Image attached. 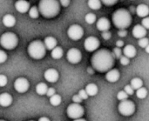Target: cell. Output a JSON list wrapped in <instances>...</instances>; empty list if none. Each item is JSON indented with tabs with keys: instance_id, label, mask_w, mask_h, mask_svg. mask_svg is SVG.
I'll return each mask as SVG.
<instances>
[{
	"instance_id": "bcb514c9",
	"label": "cell",
	"mask_w": 149,
	"mask_h": 121,
	"mask_svg": "<svg viewBox=\"0 0 149 121\" xmlns=\"http://www.w3.org/2000/svg\"><path fill=\"white\" fill-rule=\"evenodd\" d=\"M116 45H117V47H118V48L122 47V46L124 45V42H123V41H121V40H118V41L116 42Z\"/></svg>"
},
{
	"instance_id": "ac0fdd59",
	"label": "cell",
	"mask_w": 149,
	"mask_h": 121,
	"mask_svg": "<svg viewBox=\"0 0 149 121\" xmlns=\"http://www.w3.org/2000/svg\"><path fill=\"white\" fill-rule=\"evenodd\" d=\"M3 24L8 28L13 27L16 24V18L10 14H6L3 17Z\"/></svg>"
},
{
	"instance_id": "8fae6325",
	"label": "cell",
	"mask_w": 149,
	"mask_h": 121,
	"mask_svg": "<svg viewBox=\"0 0 149 121\" xmlns=\"http://www.w3.org/2000/svg\"><path fill=\"white\" fill-rule=\"evenodd\" d=\"M84 46L87 51H95L100 46V40L95 37H89L85 40Z\"/></svg>"
},
{
	"instance_id": "8992f818",
	"label": "cell",
	"mask_w": 149,
	"mask_h": 121,
	"mask_svg": "<svg viewBox=\"0 0 149 121\" xmlns=\"http://www.w3.org/2000/svg\"><path fill=\"white\" fill-rule=\"evenodd\" d=\"M66 113L70 119H72V120L81 119V117L84 115V108L79 104L73 103L68 106Z\"/></svg>"
},
{
	"instance_id": "1f68e13d",
	"label": "cell",
	"mask_w": 149,
	"mask_h": 121,
	"mask_svg": "<svg viewBox=\"0 0 149 121\" xmlns=\"http://www.w3.org/2000/svg\"><path fill=\"white\" fill-rule=\"evenodd\" d=\"M139 45L141 47V48H146L149 44L148 39L147 38H142L141 39H139V42H138Z\"/></svg>"
},
{
	"instance_id": "836d02e7",
	"label": "cell",
	"mask_w": 149,
	"mask_h": 121,
	"mask_svg": "<svg viewBox=\"0 0 149 121\" xmlns=\"http://www.w3.org/2000/svg\"><path fill=\"white\" fill-rule=\"evenodd\" d=\"M100 1L107 6H112V5H114L115 3H117V2L119 0H100Z\"/></svg>"
},
{
	"instance_id": "f35d334b",
	"label": "cell",
	"mask_w": 149,
	"mask_h": 121,
	"mask_svg": "<svg viewBox=\"0 0 149 121\" xmlns=\"http://www.w3.org/2000/svg\"><path fill=\"white\" fill-rule=\"evenodd\" d=\"M141 25L147 30L149 29V17H146L142 19V22H141Z\"/></svg>"
},
{
	"instance_id": "f1b7e54d",
	"label": "cell",
	"mask_w": 149,
	"mask_h": 121,
	"mask_svg": "<svg viewBox=\"0 0 149 121\" xmlns=\"http://www.w3.org/2000/svg\"><path fill=\"white\" fill-rule=\"evenodd\" d=\"M136 96L141 99H145L148 96V90L146 88H144V87H141V88L138 89L136 91Z\"/></svg>"
},
{
	"instance_id": "484cf974",
	"label": "cell",
	"mask_w": 149,
	"mask_h": 121,
	"mask_svg": "<svg viewBox=\"0 0 149 121\" xmlns=\"http://www.w3.org/2000/svg\"><path fill=\"white\" fill-rule=\"evenodd\" d=\"M88 6L92 10H99L101 7L100 0H88Z\"/></svg>"
},
{
	"instance_id": "f5cc1de1",
	"label": "cell",
	"mask_w": 149,
	"mask_h": 121,
	"mask_svg": "<svg viewBox=\"0 0 149 121\" xmlns=\"http://www.w3.org/2000/svg\"><path fill=\"white\" fill-rule=\"evenodd\" d=\"M30 121H33V120H30Z\"/></svg>"
},
{
	"instance_id": "4fadbf2b",
	"label": "cell",
	"mask_w": 149,
	"mask_h": 121,
	"mask_svg": "<svg viewBox=\"0 0 149 121\" xmlns=\"http://www.w3.org/2000/svg\"><path fill=\"white\" fill-rule=\"evenodd\" d=\"M16 10L20 13H25L30 10V3L26 0H18L15 3Z\"/></svg>"
},
{
	"instance_id": "d6a6232c",
	"label": "cell",
	"mask_w": 149,
	"mask_h": 121,
	"mask_svg": "<svg viewBox=\"0 0 149 121\" xmlns=\"http://www.w3.org/2000/svg\"><path fill=\"white\" fill-rule=\"evenodd\" d=\"M121 53H122L121 50H120V48H118V47L114 48V49H113V57H114V58H120V57H121Z\"/></svg>"
},
{
	"instance_id": "7bdbcfd3",
	"label": "cell",
	"mask_w": 149,
	"mask_h": 121,
	"mask_svg": "<svg viewBox=\"0 0 149 121\" xmlns=\"http://www.w3.org/2000/svg\"><path fill=\"white\" fill-rule=\"evenodd\" d=\"M54 94H56V91H55V89L54 88H48V90H47V92H46V95L48 96V97H52V96H53Z\"/></svg>"
},
{
	"instance_id": "d4e9b609",
	"label": "cell",
	"mask_w": 149,
	"mask_h": 121,
	"mask_svg": "<svg viewBox=\"0 0 149 121\" xmlns=\"http://www.w3.org/2000/svg\"><path fill=\"white\" fill-rule=\"evenodd\" d=\"M130 86L133 87L134 90H136V91H137L138 89H140V88H141V87L143 86V82H142V80H141V79H139V78H134V79H133L131 80Z\"/></svg>"
},
{
	"instance_id": "b9f144b4",
	"label": "cell",
	"mask_w": 149,
	"mask_h": 121,
	"mask_svg": "<svg viewBox=\"0 0 149 121\" xmlns=\"http://www.w3.org/2000/svg\"><path fill=\"white\" fill-rule=\"evenodd\" d=\"M82 99L79 97V94H77V95H74L73 97H72V101L74 102V103H76V104H79V103H81L82 102Z\"/></svg>"
},
{
	"instance_id": "e0dca14e",
	"label": "cell",
	"mask_w": 149,
	"mask_h": 121,
	"mask_svg": "<svg viewBox=\"0 0 149 121\" xmlns=\"http://www.w3.org/2000/svg\"><path fill=\"white\" fill-rule=\"evenodd\" d=\"M12 103V97L9 93H2L0 94V106L3 107L10 106Z\"/></svg>"
},
{
	"instance_id": "4316f807",
	"label": "cell",
	"mask_w": 149,
	"mask_h": 121,
	"mask_svg": "<svg viewBox=\"0 0 149 121\" xmlns=\"http://www.w3.org/2000/svg\"><path fill=\"white\" fill-rule=\"evenodd\" d=\"M50 103L53 106H58L61 103V97L58 94H54L50 98Z\"/></svg>"
},
{
	"instance_id": "d590c367",
	"label": "cell",
	"mask_w": 149,
	"mask_h": 121,
	"mask_svg": "<svg viewBox=\"0 0 149 121\" xmlns=\"http://www.w3.org/2000/svg\"><path fill=\"white\" fill-rule=\"evenodd\" d=\"M124 91L126 92V93H127V95H133L134 92V90L133 89V87H132L130 85L126 86L125 88H124Z\"/></svg>"
},
{
	"instance_id": "f6af8a7d",
	"label": "cell",
	"mask_w": 149,
	"mask_h": 121,
	"mask_svg": "<svg viewBox=\"0 0 149 121\" xmlns=\"http://www.w3.org/2000/svg\"><path fill=\"white\" fill-rule=\"evenodd\" d=\"M127 31H125V29L120 30V31H118V35H119V37H120V38H124V37H126V36H127Z\"/></svg>"
},
{
	"instance_id": "c3c4849f",
	"label": "cell",
	"mask_w": 149,
	"mask_h": 121,
	"mask_svg": "<svg viewBox=\"0 0 149 121\" xmlns=\"http://www.w3.org/2000/svg\"><path fill=\"white\" fill-rule=\"evenodd\" d=\"M145 50H146V52H147V53H149V44L145 48Z\"/></svg>"
},
{
	"instance_id": "f546056e",
	"label": "cell",
	"mask_w": 149,
	"mask_h": 121,
	"mask_svg": "<svg viewBox=\"0 0 149 121\" xmlns=\"http://www.w3.org/2000/svg\"><path fill=\"white\" fill-rule=\"evenodd\" d=\"M85 19H86V22L87 24H93V23L96 22V19H97V18H96V15H94L93 13H88V14L86 15Z\"/></svg>"
},
{
	"instance_id": "5bb4252c",
	"label": "cell",
	"mask_w": 149,
	"mask_h": 121,
	"mask_svg": "<svg viewBox=\"0 0 149 121\" xmlns=\"http://www.w3.org/2000/svg\"><path fill=\"white\" fill-rule=\"evenodd\" d=\"M133 36L135 38H145L146 35H147V30L141 24H137L135 25L134 28H133Z\"/></svg>"
},
{
	"instance_id": "681fc988",
	"label": "cell",
	"mask_w": 149,
	"mask_h": 121,
	"mask_svg": "<svg viewBox=\"0 0 149 121\" xmlns=\"http://www.w3.org/2000/svg\"><path fill=\"white\" fill-rule=\"evenodd\" d=\"M74 121H86L84 119H78V120H74Z\"/></svg>"
},
{
	"instance_id": "52a82bcc",
	"label": "cell",
	"mask_w": 149,
	"mask_h": 121,
	"mask_svg": "<svg viewBox=\"0 0 149 121\" xmlns=\"http://www.w3.org/2000/svg\"><path fill=\"white\" fill-rule=\"evenodd\" d=\"M119 112L124 116H131L135 111V105L130 100H123L120 103L118 106Z\"/></svg>"
},
{
	"instance_id": "cb8c5ba5",
	"label": "cell",
	"mask_w": 149,
	"mask_h": 121,
	"mask_svg": "<svg viewBox=\"0 0 149 121\" xmlns=\"http://www.w3.org/2000/svg\"><path fill=\"white\" fill-rule=\"evenodd\" d=\"M47 90H48V87H47V85L45 84V83H39L36 86V92L38 95H45L46 94L47 92Z\"/></svg>"
},
{
	"instance_id": "ee69618b",
	"label": "cell",
	"mask_w": 149,
	"mask_h": 121,
	"mask_svg": "<svg viewBox=\"0 0 149 121\" xmlns=\"http://www.w3.org/2000/svg\"><path fill=\"white\" fill-rule=\"evenodd\" d=\"M59 3L63 7H67L70 4V0H59Z\"/></svg>"
},
{
	"instance_id": "74e56055",
	"label": "cell",
	"mask_w": 149,
	"mask_h": 121,
	"mask_svg": "<svg viewBox=\"0 0 149 121\" xmlns=\"http://www.w3.org/2000/svg\"><path fill=\"white\" fill-rule=\"evenodd\" d=\"M6 59H7V55H6V53H5L3 51L0 50V64L4 63V62L6 61Z\"/></svg>"
},
{
	"instance_id": "5b68a950",
	"label": "cell",
	"mask_w": 149,
	"mask_h": 121,
	"mask_svg": "<svg viewBox=\"0 0 149 121\" xmlns=\"http://www.w3.org/2000/svg\"><path fill=\"white\" fill-rule=\"evenodd\" d=\"M17 43V37L12 32H5L0 37V45L6 50H12L16 48Z\"/></svg>"
},
{
	"instance_id": "30bf717a",
	"label": "cell",
	"mask_w": 149,
	"mask_h": 121,
	"mask_svg": "<svg viewBox=\"0 0 149 121\" xmlns=\"http://www.w3.org/2000/svg\"><path fill=\"white\" fill-rule=\"evenodd\" d=\"M66 58L72 64H78L79 62H80L82 58V55L79 50L76 48H72L67 51Z\"/></svg>"
},
{
	"instance_id": "8d00e7d4",
	"label": "cell",
	"mask_w": 149,
	"mask_h": 121,
	"mask_svg": "<svg viewBox=\"0 0 149 121\" xmlns=\"http://www.w3.org/2000/svg\"><path fill=\"white\" fill-rule=\"evenodd\" d=\"M7 78L5 75L3 74H0V86L3 87V86H5L6 84H7Z\"/></svg>"
},
{
	"instance_id": "d6986e66",
	"label": "cell",
	"mask_w": 149,
	"mask_h": 121,
	"mask_svg": "<svg viewBox=\"0 0 149 121\" xmlns=\"http://www.w3.org/2000/svg\"><path fill=\"white\" fill-rule=\"evenodd\" d=\"M136 13L140 17H146L149 14V8L146 4H140L136 8Z\"/></svg>"
},
{
	"instance_id": "83f0119b",
	"label": "cell",
	"mask_w": 149,
	"mask_h": 121,
	"mask_svg": "<svg viewBox=\"0 0 149 121\" xmlns=\"http://www.w3.org/2000/svg\"><path fill=\"white\" fill-rule=\"evenodd\" d=\"M29 16L31 17V18H38V16H39V10H38V8L36 7V6H32L30 8L29 10Z\"/></svg>"
},
{
	"instance_id": "603a6c76",
	"label": "cell",
	"mask_w": 149,
	"mask_h": 121,
	"mask_svg": "<svg viewBox=\"0 0 149 121\" xmlns=\"http://www.w3.org/2000/svg\"><path fill=\"white\" fill-rule=\"evenodd\" d=\"M52 58L54 59H59L63 56V49L59 46H56L51 52Z\"/></svg>"
},
{
	"instance_id": "7c38bea8",
	"label": "cell",
	"mask_w": 149,
	"mask_h": 121,
	"mask_svg": "<svg viewBox=\"0 0 149 121\" xmlns=\"http://www.w3.org/2000/svg\"><path fill=\"white\" fill-rule=\"evenodd\" d=\"M44 77H45V79L46 81H48L49 83H55L58 81L59 75H58V72H57V70L51 68L45 72Z\"/></svg>"
},
{
	"instance_id": "ffe728a7",
	"label": "cell",
	"mask_w": 149,
	"mask_h": 121,
	"mask_svg": "<svg viewBox=\"0 0 149 121\" xmlns=\"http://www.w3.org/2000/svg\"><path fill=\"white\" fill-rule=\"evenodd\" d=\"M44 44H45L46 49L52 51L57 46V40L53 37H46L45 38Z\"/></svg>"
},
{
	"instance_id": "f907efd6",
	"label": "cell",
	"mask_w": 149,
	"mask_h": 121,
	"mask_svg": "<svg viewBox=\"0 0 149 121\" xmlns=\"http://www.w3.org/2000/svg\"><path fill=\"white\" fill-rule=\"evenodd\" d=\"M88 72H89V73H90V74H93V72H92L91 68H88Z\"/></svg>"
},
{
	"instance_id": "2e32d148",
	"label": "cell",
	"mask_w": 149,
	"mask_h": 121,
	"mask_svg": "<svg viewBox=\"0 0 149 121\" xmlns=\"http://www.w3.org/2000/svg\"><path fill=\"white\" fill-rule=\"evenodd\" d=\"M106 79L108 82L114 83L117 82L120 79V72L117 69H111L107 72L106 75Z\"/></svg>"
},
{
	"instance_id": "ab89813d",
	"label": "cell",
	"mask_w": 149,
	"mask_h": 121,
	"mask_svg": "<svg viewBox=\"0 0 149 121\" xmlns=\"http://www.w3.org/2000/svg\"><path fill=\"white\" fill-rule=\"evenodd\" d=\"M101 36H102V38H103L105 40H109V39L111 38V37H112V34H111L110 31H103L102 34H101Z\"/></svg>"
},
{
	"instance_id": "9c48e42d",
	"label": "cell",
	"mask_w": 149,
	"mask_h": 121,
	"mask_svg": "<svg viewBox=\"0 0 149 121\" xmlns=\"http://www.w3.org/2000/svg\"><path fill=\"white\" fill-rule=\"evenodd\" d=\"M30 87L29 81L25 78H18L14 82V88L19 93H24L27 92Z\"/></svg>"
},
{
	"instance_id": "816d5d0a",
	"label": "cell",
	"mask_w": 149,
	"mask_h": 121,
	"mask_svg": "<svg viewBox=\"0 0 149 121\" xmlns=\"http://www.w3.org/2000/svg\"><path fill=\"white\" fill-rule=\"evenodd\" d=\"M0 121H4V120H0Z\"/></svg>"
},
{
	"instance_id": "7dc6e473",
	"label": "cell",
	"mask_w": 149,
	"mask_h": 121,
	"mask_svg": "<svg viewBox=\"0 0 149 121\" xmlns=\"http://www.w3.org/2000/svg\"><path fill=\"white\" fill-rule=\"evenodd\" d=\"M38 121H51L48 118H46V117H42V118H40Z\"/></svg>"
},
{
	"instance_id": "ba28073f",
	"label": "cell",
	"mask_w": 149,
	"mask_h": 121,
	"mask_svg": "<svg viewBox=\"0 0 149 121\" xmlns=\"http://www.w3.org/2000/svg\"><path fill=\"white\" fill-rule=\"evenodd\" d=\"M67 34H68V37L74 40V41H77V40H79L83 35H84V31H83V28L80 26V25H78V24H72L69 27L68 31H67Z\"/></svg>"
},
{
	"instance_id": "3957f363",
	"label": "cell",
	"mask_w": 149,
	"mask_h": 121,
	"mask_svg": "<svg viewBox=\"0 0 149 121\" xmlns=\"http://www.w3.org/2000/svg\"><path fill=\"white\" fill-rule=\"evenodd\" d=\"M113 23L114 25L120 29H126L130 26L132 23V17L128 10L125 9H119L113 14Z\"/></svg>"
},
{
	"instance_id": "9a60e30c",
	"label": "cell",
	"mask_w": 149,
	"mask_h": 121,
	"mask_svg": "<svg viewBox=\"0 0 149 121\" xmlns=\"http://www.w3.org/2000/svg\"><path fill=\"white\" fill-rule=\"evenodd\" d=\"M110 22L107 18L106 17H101L100 18L98 21H97V24H96V27L99 31H107L110 29Z\"/></svg>"
},
{
	"instance_id": "4dcf8cb0",
	"label": "cell",
	"mask_w": 149,
	"mask_h": 121,
	"mask_svg": "<svg viewBox=\"0 0 149 121\" xmlns=\"http://www.w3.org/2000/svg\"><path fill=\"white\" fill-rule=\"evenodd\" d=\"M127 98H128V95L126 93L125 91H120V92H119L118 94H117V99H118L119 100H120V101L126 100V99H127Z\"/></svg>"
},
{
	"instance_id": "6da1fadb",
	"label": "cell",
	"mask_w": 149,
	"mask_h": 121,
	"mask_svg": "<svg viewBox=\"0 0 149 121\" xmlns=\"http://www.w3.org/2000/svg\"><path fill=\"white\" fill-rule=\"evenodd\" d=\"M91 63L93 68L100 72H105L111 70L114 64V57L113 52L108 50L102 49L96 51L92 57Z\"/></svg>"
},
{
	"instance_id": "44dd1931",
	"label": "cell",
	"mask_w": 149,
	"mask_h": 121,
	"mask_svg": "<svg viewBox=\"0 0 149 121\" xmlns=\"http://www.w3.org/2000/svg\"><path fill=\"white\" fill-rule=\"evenodd\" d=\"M123 53H124V56L127 57L128 58H131L136 55V49L134 46H133L131 45H127V46L124 47Z\"/></svg>"
},
{
	"instance_id": "7a4b0ae2",
	"label": "cell",
	"mask_w": 149,
	"mask_h": 121,
	"mask_svg": "<svg viewBox=\"0 0 149 121\" xmlns=\"http://www.w3.org/2000/svg\"><path fill=\"white\" fill-rule=\"evenodd\" d=\"M39 13L46 17L52 18L56 17L60 10V3L58 0H40L38 3Z\"/></svg>"
},
{
	"instance_id": "e575fe53",
	"label": "cell",
	"mask_w": 149,
	"mask_h": 121,
	"mask_svg": "<svg viewBox=\"0 0 149 121\" xmlns=\"http://www.w3.org/2000/svg\"><path fill=\"white\" fill-rule=\"evenodd\" d=\"M120 64L122 65H127L130 63V59L126 56H121L120 58Z\"/></svg>"
},
{
	"instance_id": "277c9868",
	"label": "cell",
	"mask_w": 149,
	"mask_h": 121,
	"mask_svg": "<svg viewBox=\"0 0 149 121\" xmlns=\"http://www.w3.org/2000/svg\"><path fill=\"white\" fill-rule=\"evenodd\" d=\"M27 51L31 58L34 59H41L45 55L46 48H45V44L42 41L35 40V41H32L28 45Z\"/></svg>"
},
{
	"instance_id": "7402d4cb",
	"label": "cell",
	"mask_w": 149,
	"mask_h": 121,
	"mask_svg": "<svg viewBox=\"0 0 149 121\" xmlns=\"http://www.w3.org/2000/svg\"><path fill=\"white\" fill-rule=\"evenodd\" d=\"M85 90H86L87 95L91 96V97H93L98 93V87H97V86L95 84H88L86 86Z\"/></svg>"
},
{
	"instance_id": "60d3db41",
	"label": "cell",
	"mask_w": 149,
	"mask_h": 121,
	"mask_svg": "<svg viewBox=\"0 0 149 121\" xmlns=\"http://www.w3.org/2000/svg\"><path fill=\"white\" fill-rule=\"evenodd\" d=\"M79 97L84 100V99H87V98H88V95H87V93H86V90H80L79 92Z\"/></svg>"
}]
</instances>
